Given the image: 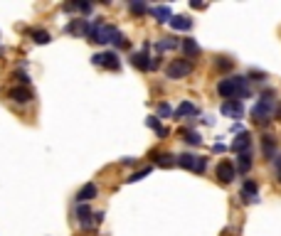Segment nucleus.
<instances>
[{"mask_svg": "<svg viewBox=\"0 0 281 236\" xmlns=\"http://www.w3.org/2000/svg\"><path fill=\"white\" fill-rule=\"evenodd\" d=\"M99 194V187L94 185V182H89V185H84L82 189L76 192V202L79 204H84V202H89V200H94V197Z\"/></svg>", "mask_w": 281, "mask_h": 236, "instance_id": "obj_16", "label": "nucleus"}, {"mask_svg": "<svg viewBox=\"0 0 281 236\" xmlns=\"http://www.w3.org/2000/svg\"><path fill=\"white\" fill-rule=\"evenodd\" d=\"M227 150V145H222V143H215L212 145V152H225Z\"/></svg>", "mask_w": 281, "mask_h": 236, "instance_id": "obj_35", "label": "nucleus"}, {"mask_svg": "<svg viewBox=\"0 0 281 236\" xmlns=\"http://www.w3.org/2000/svg\"><path fill=\"white\" fill-rule=\"evenodd\" d=\"M155 47H158V52H166V50H175V47H180V42H178L175 37H163Z\"/></svg>", "mask_w": 281, "mask_h": 236, "instance_id": "obj_24", "label": "nucleus"}, {"mask_svg": "<svg viewBox=\"0 0 281 236\" xmlns=\"http://www.w3.org/2000/svg\"><path fill=\"white\" fill-rule=\"evenodd\" d=\"M249 76H254V82H264V79H266V76H264V74H259V71H252Z\"/></svg>", "mask_w": 281, "mask_h": 236, "instance_id": "obj_36", "label": "nucleus"}, {"mask_svg": "<svg viewBox=\"0 0 281 236\" xmlns=\"http://www.w3.org/2000/svg\"><path fill=\"white\" fill-rule=\"evenodd\" d=\"M234 170H237L239 175H247V172L252 170V155H249V152H239V155H237Z\"/></svg>", "mask_w": 281, "mask_h": 236, "instance_id": "obj_21", "label": "nucleus"}, {"mask_svg": "<svg viewBox=\"0 0 281 236\" xmlns=\"http://www.w3.org/2000/svg\"><path fill=\"white\" fill-rule=\"evenodd\" d=\"M148 172H150V168H146V170H138V172H133L126 182H138V180H143V177H148Z\"/></svg>", "mask_w": 281, "mask_h": 236, "instance_id": "obj_31", "label": "nucleus"}, {"mask_svg": "<svg viewBox=\"0 0 281 236\" xmlns=\"http://www.w3.org/2000/svg\"><path fill=\"white\" fill-rule=\"evenodd\" d=\"M168 25H170L175 32H187V30L192 27V20H190L187 15H173Z\"/></svg>", "mask_w": 281, "mask_h": 236, "instance_id": "obj_19", "label": "nucleus"}, {"mask_svg": "<svg viewBox=\"0 0 281 236\" xmlns=\"http://www.w3.org/2000/svg\"><path fill=\"white\" fill-rule=\"evenodd\" d=\"M160 67V57H150V71H155Z\"/></svg>", "mask_w": 281, "mask_h": 236, "instance_id": "obj_34", "label": "nucleus"}, {"mask_svg": "<svg viewBox=\"0 0 281 236\" xmlns=\"http://www.w3.org/2000/svg\"><path fill=\"white\" fill-rule=\"evenodd\" d=\"M217 69H220V71H229V69H232V59L220 57V59H217Z\"/></svg>", "mask_w": 281, "mask_h": 236, "instance_id": "obj_30", "label": "nucleus"}, {"mask_svg": "<svg viewBox=\"0 0 281 236\" xmlns=\"http://www.w3.org/2000/svg\"><path fill=\"white\" fill-rule=\"evenodd\" d=\"M217 94L225 99V101H242L247 99L252 91H249V76H222L217 82Z\"/></svg>", "mask_w": 281, "mask_h": 236, "instance_id": "obj_1", "label": "nucleus"}, {"mask_svg": "<svg viewBox=\"0 0 281 236\" xmlns=\"http://www.w3.org/2000/svg\"><path fill=\"white\" fill-rule=\"evenodd\" d=\"M13 79H15V82H20V84H30V76H27L25 71H15Z\"/></svg>", "mask_w": 281, "mask_h": 236, "instance_id": "obj_32", "label": "nucleus"}, {"mask_svg": "<svg viewBox=\"0 0 281 236\" xmlns=\"http://www.w3.org/2000/svg\"><path fill=\"white\" fill-rule=\"evenodd\" d=\"M129 10H131L133 15H146V13H148V8H146L143 3H129Z\"/></svg>", "mask_w": 281, "mask_h": 236, "instance_id": "obj_29", "label": "nucleus"}, {"mask_svg": "<svg viewBox=\"0 0 281 236\" xmlns=\"http://www.w3.org/2000/svg\"><path fill=\"white\" fill-rule=\"evenodd\" d=\"M50 39H52V37H50V32H45V30H35V32H32V42H35V45H50Z\"/></svg>", "mask_w": 281, "mask_h": 236, "instance_id": "obj_26", "label": "nucleus"}, {"mask_svg": "<svg viewBox=\"0 0 281 236\" xmlns=\"http://www.w3.org/2000/svg\"><path fill=\"white\" fill-rule=\"evenodd\" d=\"M76 219H79V224H82V229H94L96 224H101L104 221V212H92L87 204H79L76 207Z\"/></svg>", "mask_w": 281, "mask_h": 236, "instance_id": "obj_3", "label": "nucleus"}, {"mask_svg": "<svg viewBox=\"0 0 281 236\" xmlns=\"http://www.w3.org/2000/svg\"><path fill=\"white\" fill-rule=\"evenodd\" d=\"M67 32H72V34H87L89 32V22L82 20V17H76V20H72L67 25Z\"/></svg>", "mask_w": 281, "mask_h": 236, "instance_id": "obj_22", "label": "nucleus"}, {"mask_svg": "<svg viewBox=\"0 0 281 236\" xmlns=\"http://www.w3.org/2000/svg\"><path fill=\"white\" fill-rule=\"evenodd\" d=\"M8 99L13 103H27V101H32V91L27 86H15V89H10Z\"/></svg>", "mask_w": 281, "mask_h": 236, "instance_id": "obj_15", "label": "nucleus"}, {"mask_svg": "<svg viewBox=\"0 0 281 236\" xmlns=\"http://www.w3.org/2000/svg\"><path fill=\"white\" fill-rule=\"evenodd\" d=\"M239 197H242V202H247V204H257L259 202V185L254 180H244L242 189H239Z\"/></svg>", "mask_w": 281, "mask_h": 236, "instance_id": "obj_7", "label": "nucleus"}, {"mask_svg": "<svg viewBox=\"0 0 281 236\" xmlns=\"http://www.w3.org/2000/svg\"><path fill=\"white\" fill-rule=\"evenodd\" d=\"M131 64H133L138 71H150V54H148V50L131 54Z\"/></svg>", "mask_w": 281, "mask_h": 236, "instance_id": "obj_14", "label": "nucleus"}, {"mask_svg": "<svg viewBox=\"0 0 281 236\" xmlns=\"http://www.w3.org/2000/svg\"><path fill=\"white\" fill-rule=\"evenodd\" d=\"M227 118H242L244 116V103L242 101H225L220 108Z\"/></svg>", "mask_w": 281, "mask_h": 236, "instance_id": "obj_11", "label": "nucleus"}, {"mask_svg": "<svg viewBox=\"0 0 281 236\" xmlns=\"http://www.w3.org/2000/svg\"><path fill=\"white\" fill-rule=\"evenodd\" d=\"M200 116V108L192 103V101H183L175 111H173V118H195Z\"/></svg>", "mask_w": 281, "mask_h": 236, "instance_id": "obj_12", "label": "nucleus"}, {"mask_svg": "<svg viewBox=\"0 0 281 236\" xmlns=\"http://www.w3.org/2000/svg\"><path fill=\"white\" fill-rule=\"evenodd\" d=\"M150 157H153V163L160 165V168L178 165V155H173V152H150Z\"/></svg>", "mask_w": 281, "mask_h": 236, "instance_id": "obj_13", "label": "nucleus"}, {"mask_svg": "<svg viewBox=\"0 0 281 236\" xmlns=\"http://www.w3.org/2000/svg\"><path fill=\"white\" fill-rule=\"evenodd\" d=\"M118 30L113 25H106L101 17H96V22H89V42H99V45H113V39H116Z\"/></svg>", "mask_w": 281, "mask_h": 236, "instance_id": "obj_2", "label": "nucleus"}, {"mask_svg": "<svg viewBox=\"0 0 281 236\" xmlns=\"http://www.w3.org/2000/svg\"><path fill=\"white\" fill-rule=\"evenodd\" d=\"M274 165H276V175H279V182H281V155H276Z\"/></svg>", "mask_w": 281, "mask_h": 236, "instance_id": "obj_33", "label": "nucleus"}, {"mask_svg": "<svg viewBox=\"0 0 281 236\" xmlns=\"http://www.w3.org/2000/svg\"><path fill=\"white\" fill-rule=\"evenodd\" d=\"M207 170V157H203V155H197L195 157V168H192V172H197V175H203Z\"/></svg>", "mask_w": 281, "mask_h": 236, "instance_id": "obj_27", "label": "nucleus"}, {"mask_svg": "<svg viewBox=\"0 0 281 236\" xmlns=\"http://www.w3.org/2000/svg\"><path fill=\"white\" fill-rule=\"evenodd\" d=\"M180 50H183V54H185V59H187V62L197 59V57H200V52H203V50H200V45L195 42L192 37H185V39H183V42H180Z\"/></svg>", "mask_w": 281, "mask_h": 236, "instance_id": "obj_9", "label": "nucleus"}, {"mask_svg": "<svg viewBox=\"0 0 281 236\" xmlns=\"http://www.w3.org/2000/svg\"><path fill=\"white\" fill-rule=\"evenodd\" d=\"M170 116H173L170 103H168V101H160V103H158V118H170Z\"/></svg>", "mask_w": 281, "mask_h": 236, "instance_id": "obj_28", "label": "nucleus"}, {"mask_svg": "<svg viewBox=\"0 0 281 236\" xmlns=\"http://www.w3.org/2000/svg\"><path fill=\"white\" fill-rule=\"evenodd\" d=\"M148 13L158 20V22H170V17H173V10L168 8V5H155V8H148Z\"/></svg>", "mask_w": 281, "mask_h": 236, "instance_id": "obj_18", "label": "nucleus"}, {"mask_svg": "<svg viewBox=\"0 0 281 236\" xmlns=\"http://www.w3.org/2000/svg\"><path fill=\"white\" fill-rule=\"evenodd\" d=\"M262 150H264V157H266V160L274 163L276 155H279V152H276V150H279V140H276L274 135H264V138H262Z\"/></svg>", "mask_w": 281, "mask_h": 236, "instance_id": "obj_10", "label": "nucleus"}, {"mask_svg": "<svg viewBox=\"0 0 281 236\" xmlns=\"http://www.w3.org/2000/svg\"><path fill=\"white\" fill-rule=\"evenodd\" d=\"M249 145H252V135H249V131H244V133H239V135L234 138L232 150H234V152H249Z\"/></svg>", "mask_w": 281, "mask_h": 236, "instance_id": "obj_17", "label": "nucleus"}, {"mask_svg": "<svg viewBox=\"0 0 281 236\" xmlns=\"http://www.w3.org/2000/svg\"><path fill=\"white\" fill-rule=\"evenodd\" d=\"M271 113H274V101L271 99H262L252 108V118H254L257 123H269L271 121Z\"/></svg>", "mask_w": 281, "mask_h": 236, "instance_id": "obj_6", "label": "nucleus"}, {"mask_svg": "<svg viewBox=\"0 0 281 236\" xmlns=\"http://www.w3.org/2000/svg\"><path fill=\"white\" fill-rule=\"evenodd\" d=\"M190 71H192V62H187L185 57H183V59H173V62L166 67V76H168V79H185Z\"/></svg>", "mask_w": 281, "mask_h": 236, "instance_id": "obj_5", "label": "nucleus"}, {"mask_svg": "<svg viewBox=\"0 0 281 236\" xmlns=\"http://www.w3.org/2000/svg\"><path fill=\"white\" fill-rule=\"evenodd\" d=\"M146 126H148V128H153L158 138H168V133H170L163 123H160V118H158V116H148V118H146Z\"/></svg>", "mask_w": 281, "mask_h": 236, "instance_id": "obj_20", "label": "nucleus"}, {"mask_svg": "<svg viewBox=\"0 0 281 236\" xmlns=\"http://www.w3.org/2000/svg\"><path fill=\"white\" fill-rule=\"evenodd\" d=\"M237 177V170H234V163L232 160H222L217 165V182L220 185H232Z\"/></svg>", "mask_w": 281, "mask_h": 236, "instance_id": "obj_8", "label": "nucleus"}, {"mask_svg": "<svg viewBox=\"0 0 281 236\" xmlns=\"http://www.w3.org/2000/svg\"><path fill=\"white\" fill-rule=\"evenodd\" d=\"M92 64L94 67H104L109 71H118V69H121V59H118L116 52H99V54L92 57Z\"/></svg>", "mask_w": 281, "mask_h": 236, "instance_id": "obj_4", "label": "nucleus"}, {"mask_svg": "<svg viewBox=\"0 0 281 236\" xmlns=\"http://www.w3.org/2000/svg\"><path fill=\"white\" fill-rule=\"evenodd\" d=\"M180 138H183L187 145H192V148L203 145V138H200V133H197V131H187V128H183V131H180Z\"/></svg>", "mask_w": 281, "mask_h": 236, "instance_id": "obj_23", "label": "nucleus"}, {"mask_svg": "<svg viewBox=\"0 0 281 236\" xmlns=\"http://www.w3.org/2000/svg\"><path fill=\"white\" fill-rule=\"evenodd\" d=\"M195 157L197 155H192V152H183V155H178V165L185 168V170H192L195 168Z\"/></svg>", "mask_w": 281, "mask_h": 236, "instance_id": "obj_25", "label": "nucleus"}]
</instances>
